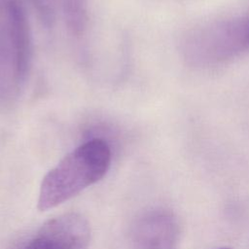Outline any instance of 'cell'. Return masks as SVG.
Returning a JSON list of instances; mask_svg holds the SVG:
<instances>
[{
  "mask_svg": "<svg viewBox=\"0 0 249 249\" xmlns=\"http://www.w3.org/2000/svg\"><path fill=\"white\" fill-rule=\"evenodd\" d=\"M178 233V224L171 213L150 211L133 226V249H176Z\"/></svg>",
  "mask_w": 249,
  "mask_h": 249,
  "instance_id": "obj_5",
  "label": "cell"
},
{
  "mask_svg": "<svg viewBox=\"0 0 249 249\" xmlns=\"http://www.w3.org/2000/svg\"><path fill=\"white\" fill-rule=\"evenodd\" d=\"M218 249H231V248H228V247H223V248H218Z\"/></svg>",
  "mask_w": 249,
  "mask_h": 249,
  "instance_id": "obj_7",
  "label": "cell"
},
{
  "mask_svg": "<svg viewBox=\"0 0 249 249\" xmlns=\"http://www.w3.org/2000/svg\"><path fill=\"white\" fill-rule=\"evenodd\" d=\"M181 49L196 67L217 66L249 53V12L196 25L183 36Z\"/></svg>",
  "mask_w": 249,
  "mask_h": 249,
  "instance_id": "obj_2",
  "label": "cell"
},
{
  "mask_svg": "<svg viewBox=\"0 0 249 249\" xmlns=\"http://www.w3.org/2000/svg\"><path fill=\"white\" fill-rule=\"evenodd\" d=\"M90 227L79 213H65L46 222L21 249H89Z\"/></svg>",
  "mask_w": 249,
  "mask_h": 249,
  "instance_id": "obj_4",
  "label": "cell"
},
{
  "mask_svg": "<svg viewBox=\"0 0 249 249\" xmlns=\"http://www.w3.org/2000/svg\"><path fill=\"white\" fill-rule=\"evenodd\" d=\"M32 2L42 23L47 27L52 26L55 20L57 0H32Z\"/></svg>",
  "mask_w": 249,
  "mask_h": 249,
  "instance_id": "obj_6",
  "label": "cell"
},
{
  "mask_svg": "<svg viewBox=\"0 0 249 249\" xmlns=\"http://www.w3.org/2000/svg\"><path fill=\"white\" fill-rule=\"evenodd\" d=\"M31 40L23 0H0V99L15 98L30 65Z\"/></svg>",
  "mask_w": 249,
  "mask_h": 249,
  "instance_id": "obj_3",
  "label": "cell"
},
{
  "mask_svg": "<svg viewBox=\"0 0 249 249\" xmlns=\"http://www.w3.org/2000/svg\"><path fill=\"white\" fill-rule=\"evenodd\" d=\"M111 164V149L101 138H92L67 154L44 176L37 208L52 209L100 181Z\"/></svg>",
  "mask_w": 249,
  "mask_h": 249,
  "instance_id": "obj_1",
  "label": "cell"
}]
</instances>
